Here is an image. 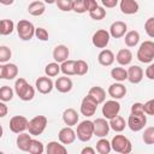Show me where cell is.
I'll return each instance as SVG.
<instances>
[{"label":"cell","mask_w":154,"mask_h":154,"mask_svg":"<svg viewBox=\"0 0 154 154\" xmlns=\"http://www.w3.org/2000/svg\"><path fill=\"white\" fill-rule=\"evenodd\" d=\"M60 71H61L60 65H59V63H57V61L49 63V64H47L46 67H45V73H46V76H48V77H55V76L59 75Z\"/></svg>","instance_id":"35"},{"label":"cell","mask_w":154,"mask_h":154,"mask_svg":"<svg viewBox=\"0 0 154 154\" xmlns=\"http://www.w3.org/2000/svg\"><path fill=\"white\" fill-rule=\"evenodd\" d=\"M143 79V70L137 65H132L128 69V81L132 84H137Z\"/></svg>","instance_id":"18"},{"label":"cell","mask_w":154,"mask_h":154,"mask_svg":"<svg viewBox=\"0 0 154 154\" xmlns=\"http://www.w3.org/2000/svg\"><path fill=\"white\" fill-rule=\"evenodd\" d=\"M77 138L81 142H88L91 140V137L94 136V122L91 120H83L77 125Z\"/></svg>","instance_id":"2"},{"label":"cell","mask_w":154,"mask_h":154,"mask_svg":"<svg viewBox=\"0 0 154 154\" xmlns=\"http://www.w3.org/2000/svg\"><path fill=\"white\" fill-rule=\"evenodd\" d=\"M46 11V5L45 2L42 1H37V0H34L29 6H28V12L34 16V17H38V16H42Z\"/></svg>","instance_id":"25"},{"label":"cell","mask_w":154,"mask_h":154,"mask_svg":"<svg viewBox=\"0 0 154 154\" xmlns=\"http://www.w3.org/2000/svg\"><path fill=\"white\" fill-rule=\"evenodd\" d=\"M13 97V90L11 87L8 85H2L1 89H0V100L4 101V102H7V101H11Z\"/></svg>","instance_id":"36"},{"label":"cell","mask_w":154,"mask_h":154,"mask_svg":"<svg viewBox=\"0 0 154 154\" xmlns=\"http://www.w3.org/2000/svg\"><path fill=\"white\" fill-rule=\"evenodd\" d=\"M43 150H45V148H43V144H42V142H40L38 140H31V142H30V147H29V153H31V154H42L43 153Z\"/></svg>","instance_id":"37"},{"label":"cell","mask_w":154,"mask_h":154,"mask_svg":"<svg viewBox=\"0 0 154 154\" xmlns=\"http://www.w3.org/2000/svg\"><path fill=\"white\" fill-rule=\"evenodd\" d=\"M35 36H36L40 41H47L48 37H49L48 31H47L45 28H41V26L36 28V30H35Z\"/></svg>","instance_id":"45"},{"label":"cell","mask_w":154,"mask_h":154,"mask_svg":"<svg viewBox=\"0 0 154 154\" xmlns=\"http://www.w3.org/2000/svg\"><path fill=\"white\" fill-rule=\"evenodd\" d=\"M144 30L147 35L152 38H154V17H150L144 23Z\"/></svg>","instance_id":"44"},{"label":"cell","mask_w":154,"mask_h":154,"mask_svg":"<svg viewBox=\"0 0 154 154\" xmlns=\"http://www.w3.org/2000/svg\"><path fill=\"white\" fill-rule=\"evenodd\" d=\"M55 4L58 6V8L64 12L72 11V7H73V0H57Z\"/></svg>","instance_id":"41"},{"label":"cell","mask_w":154,"mask_h":154,"mask_svg":"<svg viewBox=\"0 0 154 154\" xmlns=\"http://www.w3.org/2000/svg\"><path fill=\"white\" fill-rule=\"evenodd\" d=\"M109 122L106 118H96L94 120V135L97 137H106L109 132Z\"/></svg>","instance_id":"13"},{"label":"cell","mask_w":154,"mask_h":154,"mask_svg":"<svg viewBox=\"0 0 154 154\" xmlns=\"http://www.w3.org/2000/svg\"><path fill=\"white\" fill-rule=\"evenodd\" d=\"M69 48L65 45H58L54 49H53V59L57 63H64L65 60H67L69 58Z\"/></svg>","instance_id":"21"},{"label":"cell","mask_w":154,"mask_h":154,"mask_svg":"<svg viewBox=\"0 0 154 154\" xmlns=\"http://www.w3.org/2000/svg\"><path fill=\"white\" fill-rule=\"evenodd\" d=\"M109 37H111L109 31H107L105 29H100L94 32V35L91 37V42L96 48H106V46L109 42Z\"/></svg>","instance_id":"10"},{"label":"cell","mask_w":154,"mask_h":154,"mask_svg":"<svg viewBox=\"0 0 154 154\" xmlns=\"http://www.w3.org/2000/svg\"><path fill=\"white\" fill-rule=\"evenodd\" d=\"M144 113L148 116H154V99L148 100L146 103H143Z\"/></svg>","instance_id":"46"},{"label":"cell","mask_w":154,"mask_h":154,"mask_svg":"<svg viewBox=\"0 0 154 154\" xmlns=\"http://www.w3.org/2000/svg\"><path fill=\"white\" fill-rule=\"evenodd\" d=\"M124 41H125V45L128 47H135L138 43V41H140V34H138V31H136V30L128 31L125 34Z\"/></svg>","instance_id":"30"},{"label":"cell","mask_w":154,"mask_h":154,"mask_svg":"<svg viewBox=\"0 0 154 154\" xmlns=\"http://www.w3.org/2000/svg\"><path fill=\"white\" fill-rule=\"evenodd\" d=\"M82 154H95V149L91 148V147H84L82 150H81Z\"/></svg>","instance_id":"52"},{"label":"cell","mask_w":154,"mask_h":154,"mask_svg":"<svg viewBox=\"0 0 154 154\" xmlns=\"http://www.w3.org/2000/svg\"><path fill=\"white\" fill-rule=\"evenodd\" d=\"M111 146L114 152L122 154H128L132 150V144L130 140L124 135H116L111 141Z\"/></svg>","instance_id":"4"},{"label":"cell","mask_w":154,"mask_h":154,"mask_svg":"<svg viewBox=\"0 0 154 154\" xmlns=\"http://www.w3.org/2000/svg\"><path fill=\"white\" fill-rule=\"evenodd\" d=\"M45 2H47V4H54V2H57V0H45Z\"/></svg>","instance_id":"54"},{"label":"cell","mask_w":154,"mask_h":154,"mask_svg":"<svg viewBox=\"0 0 154 154\" xmlns=\"http://www.w3.org/2000/svg\"><path fill=\"white\" fill-rule=\"evenodd\" d=\"M72 85H73V83H72L71 78H69V77H66V76H64V77H58L57 81L54 82V88H55L59 93H63V94L69 93V91L72 89Z\"/></svg>","instance_id":"20"},{"label":"cell","mask_w":154,"mask_h":154,"mask_svg":"<svg viewBox=\"0 0 154 154\" xmlns=\"http://www.w3.org/2000/svg\"><path fill=\"white\" fill-rule=\"evenodd\" d=\"M31 135L30 134H26V132H20L18 134L17 136V140H16V144H17V148L22 152H28L29 150V147H30V142H31Z\"/></svg>","instance_id":"22"},{"label":"cell","mask_w":154,"mask_h":154,"mask_svg":"<svg viewBox=\"0 0 154 154\" xmlns=\"http://www.w3.org/2000/svg\"><path fill=\"white\" fill-rule=\"evenodd\" d=\"M126 125H128V123H125L124 118L120 117V116H117V117L109 119V126H111V129L114 130L116 132H122V131L125 129Z\"/></svg>","instance_id":"29"},{"label":"cell","mask_w":154,"mask_h":154,"mask_svg":"<svg viewBox=\"0 0 154 154\" xmlns=\"http://www.w3.org/2000/svg\"><path fill=\"white\" fill-rule=\"evenodd\" d=\"M0 2L2 5H5V6H10V5H12L14 2V0H0Z\"/></svg>","instance_id":"53"},{"label":"cell","mask_w":154,"mask_h":154,"mask_svg":"<svg viewBox=\"0 0 154 154\" xmlns=\"http://www.w3.org/2000/svg\"><path fill=\"white\" fill-rule=\"evenodd\" d=\"M11 55H12V52L7 46H1L0 47V63L1 64L7 63L11 59Z\"/></svg>","instance_id":"42"},{"label":"cell","mask_w":154,"mask_h":154,"mask_svg":"<svg viewBox=\"0 0 154 154\" xmlns=\"http://www.w3.org/2000/svg\"><path fill=\"white\" fill-rule=\"evenodd\" d=\"M7 111H8V108H7L6 103H5L4 101H1V102H0V117L4 118V117L7 114Z\"/></svg>","instance_id":"51"},{"label":"cell","mask_w":154,"mask_h":154,"mask_svg":"<svg viewBox=\"0 0 154 154\" xmlns=\"http://www.w3.org/2000/svg\"><path fill=\"white\" fill-rule=\"evenodd\" d=\"M75 70H76V75H77V76H83V75H85V73L88 72L89 66H88V64H87L84 60L79 59V60H76Z\"/></svg>","instance_id":"38"},{"label":"cell","mask_w":154,"mask_h":154,"mask_svg":"<svg viewBox=\"0 0 154 154\" xmlns=\"http://www.w3.org/2000/svg\"><path fill=\"white\" fill-rule=\"evenodd\" d=\"M147 124V116L146 113H130L128 118V126L131 131H141L144 125Z\"/></svg>","instance_id":"7"},{"label":"cell","mask_w":154,"mask_h":154,"mask_svg":"<svg viewBox=\"0 0 154 154\" xmlns=\"http://www.w3.org/2000/svg\"><path fill=\"white\" fill-rule=\"evenodd\" d=\"M111 149H112L111 142L107 141L103 137H100V140L96 142V150H97V153H100V154H108L111 152Z\"/></svg>","instance_id":"34"},{"label":"cell","mask_w":154,"mask_h":154,"mask_svg":"<svg viewBox=\"0 0 154 154\" xmlns=\"http://www.w3.org/2000/svg\"><path fill=\"white\" fill-rule=\"evenodd\" d=\"M78 119H79V116H78L77 111L73 108H66L63 112V120L67 126L76 125L78 123Z\"/></svg>","instance_id":"24"},{"label":"cell","mask_w":154,"mask_h":154,"mask_svg":"<svg viewBox=\"0 0 154 154\" xmlns=\"http://www.w3.org/2000/svg\"><path fill=\"white\" fill-rule=\"evenodd\" d=\"M29 120L24 116H14L10 120V130L14 134L24 132L28 129Z\"/></svg>","instance_id":"11"},{"label":"cell","mask_w":154,"mask_h":154,"mask_svg":"<svg viewBox=\"0 0 154 154\" xmlns=\"http://www.w3.org/2000/svg\"><path fill=\"white\" fill-rule=\"evenodd\" d=\"M108 95L114 99V100H119V99H123L125 95H126V88L124 84H122V82H117V83H113L108 87Z\"/></svg>","instance_id":"17"},{"label":"cell","mask_w":154,"mask_h":154,"mask_svg":"<svg viewBox=\"0 0 154 154\" xmlns=\"http://www.w3.org/2000/svg\"><path fill=\"white\" fill-rule=\"evenodd\" d=\"M35 30L36 28L34 24L26 19H20L17 23V32L20 40L23 41H29L35 36Z\"/></svg>","instance_id":"5"},{"label":"cell","mask_w":154,"mask_h":154,"mask_svg":"<svg viewBox=\"0 0 154 154\" xmlns=\"http://www.w3.org/2000/svg\"><path fill=\"white\" fill-rule=\"evenodd\" d=\"M75 64H76V60H69V59L65 60V61L61 63V65H60L61 72H63L65 76H72V75H76Z\"/></svg>","instance_id":"33"},{"label":"cell","mask_w":154,"mask_h":154,"mask_svg":"<svg viewBox=\"0 0 154 154\" xmlns=\"http://www.w3.org/2000/svg\"><path fill=\"white\" fill-rule=\"evenodd\" d=\"M17 75H18V67H17L16 64H12V63L1 64V66H0V78L11 81V79H14L17 77Z\"/></svg>","instance_id":"12"},{"label":"cell","mask_w":154,"mask_h":154,"mask_svg":"<svg viewBox=\"0 0 154 154\" xmlns=\"http://www.w3.org/2000/svg\"><path fill=\"white\" fill-rule=\"evenodd\" d=\"M119 111H120V103L114 99L106 101L102 106V116L108 120L117 117L119 114Z\"/></svg>","instance_id":"9"},{"label":"cell","mask_w":154,"mask_h":154,"mask_svg":"<svg viewBox=\"0 0 154 154\" xmlns=\"http://www.w3.org/2000/svg\"><path fill=\"white\" fill-rule=\"evenodd\" d=\"M14 91L23 101H31L35 96V89L26 82V79L19 77L14 83Z\"/></svg>","instance_id":"1"},{"label":"cell","mask_w":154,"mask_h":154,"mask_svg":"<svg viewBox=\"0 0 154 154\" xmlns=\"http://www.w3.org/2000/svg\"><path fill=\"white\" fill-rule=\"evenodd\" d=\"M14 30V23L11 19H1L0 22V34L6 36L12 34Z\"/></svg>","instance_id":"32"},{"label":"cell","mask_w":154,"mask_h":154,"mask_svg":"<svg viewBox=\"0 0 154 154\" xmlns=\"http://www.w3.org/2000/svg\"><path fill=\"white\" fill-rule=\"evenodd\" d=\"M88 95H90L97 103H102L106 100V91H105L103 88H101L99 85L91 87L89 89V91H88Z\"/></svg>","instance_id":"27"},{"label":"cell","mask_w":154,"mask_h":154,"mask_svg":"<svg viewBox=\"0 0 154 154\" xmlns=\"http://www.w3.org/2000/svg\"><path fill=\"white\" fill-rule=\"evenodd\" d=\"M120 11L124 14H135L138 12V2L136 0H120L119 2Z\"/></svg>","instance_id":"19"},{"label":"cell","mask_w":154,"mask_h":154,"mask_svg":"<svg viewBox=\"0 0 154 154\" xmlns=\"http://www.w3.org/2000/svg\"><path fill=\"white\" fill-rule=\"evenodd\" d=\"M76 137H77V134H76V131L71 126L63 128L59 131V134H58V138H59V141L63 144H71V143H73Z\"/></svg>","instance_id":"15"},{"label":"cell","mask_w":154,"mask_h":154,"mask_svg":"<svg viewBox=\"0 0 154 154\" xmlns=\"http://www.w3.org/2000/svg\"><path fill=\"white\" fill-rule=\"evenodd\" d=\"M116 60L118 61V64L125 66V65H129L131 61H132V53L130 49L128 48H123L120 49L117 55H116Z\"/></svg>","instance_id":"26"},{"label":"cell","mask_w":154,"mask_h":154,"mask_svg":"<svg viewBox=\"0 0 154 154\" xmlns=\"http://www.w3.org/2000/svg\"><path fill=\"white\" fill-rule=\"evenodd\" d=\"M126 30H128V25H126V23H124L122 20L113 22L109 26V34L113 38H120V37L125 36Z\"/></svg>","instance_id":"16"},{"label":"cell","mask_w":154,"mask_h":154,"mask_svg":"<svg viewBox=\"0 0 154 154\" xmlns=\"http://www.w3.org/2000/svg\"><path fill=\"white\" fill-rule=\"evenodd\" d=\"M47 118L45 116H36L34 117L32 119L29 120V124H28V130H29V134L31 136H38L41 135L46 126H47Z\"/></svg>","instance_id":"6"},{"label":"cell","mask_w":154,"mask_h":154,"mask_svg":"<svg viewBox=\"0 0 154 154\" xmlns=\"http://www.w3.org/2000/svg\"><path fill=\"white\" fill-rule=\"evenodd\" d=\"M118 1H119V0H101L102 5H103L105 7H107V8H113V7H116L117 4H118Z\"/></svg>","instance_id":"50"},{"label":"cell","mask_w":154,"mask_h":154,"mask_svg":"<svg viewBox=\"0 0 154 154\" xmlns=\"http://www.w3.org/2000/svg\"><path fill=\"white\" fill-rule=\"evenodd\" d=\"M142 140L146 144H154V126H149L144 129Z\"/></svg>","instance_id":"39"},{"label":"cell","mask_w":154,"mask_h":154,"mask_svg":"<svg viewBox=\"0 0 154 154\" xmlns=\"http://www.w3.org/2000/svg\"><path fill=\"white\" fill-rule=\"evenodd\" d=\"M144 75H146L147 78H149V79H154V63L150 64V65L146 69Z\"/></svg>","instance_id":"48"},{"label":"cell","mask_w":154,"mask_h":154,"mask_svg":"<svg viewBox=\"0 0 154 154\" xmlns=\"http://www.w3.org/2000/svg\"><path fill=\"white\" fill-rule=\"evenodd\" d=\"M35 87H36L38 93H41V94H49L52 91V89L54 88V83L51 79V77L43 76V77H38L36 79Z\"/></svg>","instance_id":"14"},{"label":"cell","mask_w":154,"mask_h":154,"mask_svg":"<svg viewBox=\"0 0 154 154\" xmlns=\"http://www.w3.org/2000/svg\"><path fill=\"white\" fill-rule=\"evenodd\" d=\"M72 11H75L76 13H84V12H87L85 0H73Z\"/></svg>","instance_id":"43"},{"label":"cell","mask_w":154,"mask_h":154,"mask_svg":"<svg viewBox=\"0 0 154 154\" xmlns=\"http://www.w3.org/2000/svg\"><path fill=\"white\" fill-rule=\"evenodd\" d=\"M97 102L90 96V95H87L83 97L82 102H81V113L82 116L84 117H91L95 114L96 112V108H97Z\"/></svg>","instance_id":"8"},{"label":"cell","mask_w":154,"mask_h":154,"mask_svg":"<svg viewBox=\"0 0 154 154\" xmlns=\"http://www.w3.org/2000/svg\"><path fill=\"white\" fill-rule=\"evenodd\" d=\"M85 4H87V11L88 12H91L93 10H95L99 6L96 0H85Z\"/></svg>","instance_id":"49"},{"label":"cell","mask_w":154,"mask_h":154,"mask_svg":"<svg viewBox=\"0 0 154 154\" xmlns=\"http://www.w3.org/2000/svg\"><path fill=\"white\" fill-rule=\"evenodd\" d=\"M46 152L47 154H66L67 153V149L65 148V146L60 142H57V141H51L48 142L47 147H46Z\"/></svg>","instance_id":"28"},{"label":"cell","mask_w":154,"mask_h":154,"mask_svg":"<svg viewBox=\"0 0 154 154\" xmlns=\"http://www.w3.org/2000/svg\"><path fill=\"white\" fill-rule=\"evenodd\" d=\"M114 54L111 49H102L97 55V61L102 66H111L114 63Z\"/></svg>","instance_id":"23"},{"label":"cell","mask_w":154,"mask_h":154,"mask_svg":"<svg viewBox=\"0 0 154 154\" xmlns=\"http://www.w3.org/2000/svg\"><path fill=\"white\" fill-rule=\"evenodd\" d=\"M111 77L117 82H123L128 79V70L124 67H113L111 70Z\"/></svg>","instance_id":"31"},{"label":"cell","mask_w":154,"mask_h":154,"mask_svg":"<svg viewBox=\"0 0 154 154\" xmlns=\"http://www.w3.org/2000/svg\"><path fill=\"white\" fill-rule=\"evenodd\" d=\"M89 16L94 20H101V19H103L106 17V10L103 7H101V6H97L95 10L89 12Z\"/></svg>","instance_id":"40"},{"label":"cell","mask_w":154,"mask_h":154,"mask_svg":"<svg viewBox=\"0 0 154 154\" xmlns=\"http://www.w3.org/2000/svg\"><path fill=\"white\" fill-rule=\"evenodd\" d=\"M131 113H144L143 103H141V102H135V103L131 106Z\"/></svg>","instance_id":"47"},{"label":"cell","mask_w":154,"mask_h":154,"mask_svg":"<svg viewBox=\"0 0 154 154\" xmlns=\"http://www.w3.org/2000/svg\"><path fill=\"white\" fill-rule=\"evenodd\" d=\"M137 59L143 64H148L153 61L154 59V42L153 41L148 40L141 43L137 51Z\"/></svg>","instance_id":"3"}]
</instances>
